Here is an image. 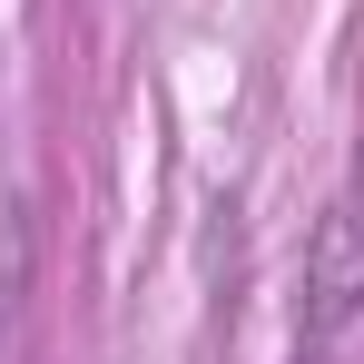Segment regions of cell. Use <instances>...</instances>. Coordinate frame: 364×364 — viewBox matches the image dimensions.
I'll list each match as a JSON object with an SVG mask.
<instances>
[{
    "label": "cell",
    "instance_id": "2",
    "mask_svg": "<svg viewBox=\"0 0 364 364\" xmlns=\"http://www.w3.org/2000/svg\"><path fill=\"white\" fill-rule=\"evenodd\" d=\"M10 276H20V256H0V325H10Z\"/></svg>",
    "mask_w": 364,
    "mask_h": 364
},
{
    "label": "cell",
    "instance_id": "1",
    "mask_svg": "<svg viewBox=\"0 0 364 364\" xmlns=\"http://www.w3.org/2000/svg\"><path fill=\"white\" fill-rule=\"evenodd\" d=\"M355 305H364V168L345 178V197L325 207V227L305 246V345H325Z\"/></svg>",
    "mask_w": 364,
    "mask_h": 364
}]
</instances>
